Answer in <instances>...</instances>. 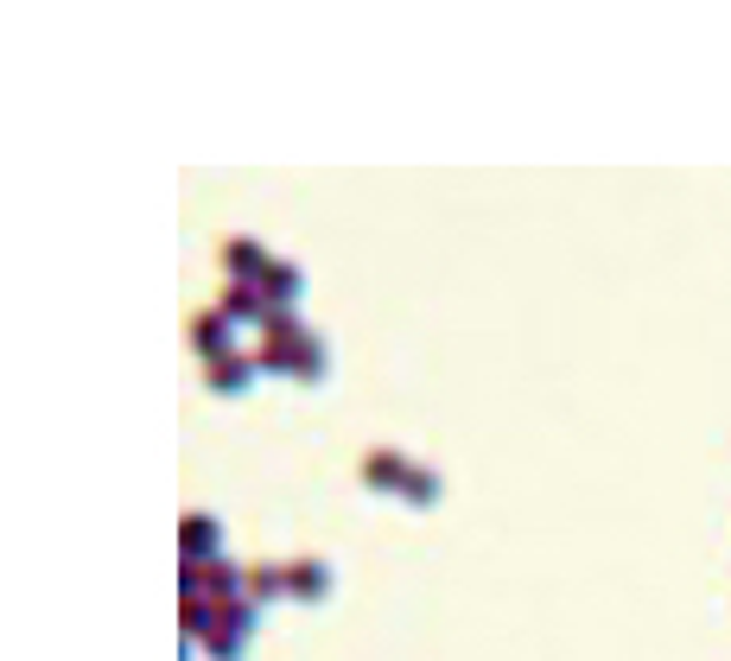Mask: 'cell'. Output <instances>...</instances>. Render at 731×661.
Segmentation results:
<instances>
[{
	"label": "cell",
	"instance_id": "9a60e30c",
	"mask_svg": "<svg viewBox=\"0 0 731 661\" xmlns=\"http://www.w3.org/2000/svg\"><path fill=\"white\" fill-rule=\"evenodd\" d=\"M293 356L300 350H286V344H254V369L261 376H293Z\"/></svg>",
	"mask_w": 731,
	"mask_h": 661
},
{
	"label": "cell",
	"instance_id": "3957f363",
	"mask_svg": "<svg viewBox=\"0 0 731 661\" xmlns=\"http://www.w3.org/2000/svg\"><path fill=\"white\" fill-rule=\"evenodd\" d=\"M178 547H185V559H191V566H203V559H223V522H217V515H203V508H191V515L178 522Z\"/></svg>",
	"mask_w": 731,
	"mask_h": 661
},
{
	"label": "cell",
	"instance_id": "5b68a950",
	"mask_svg": "<svg viewBox=\"0 0 731 661\" xmlns=\"http://www.w3.org/2000/svg\"><path fill=\"white\" fill-rule=\"evenodd\" d=\"M185 344H191V350H198L203 363H217V356H229V350H236V325H229L223 312L210 305V312H198V318L185 325Z\"/></svg>",
	"mask_w": 731,
	"mask_h": 661
},
{
	"label": "cell",
	"instance_id": "ba28073f",
	"mask_svg": "<svg viewBox=\"0 0 731 661\" xmlns=\"http://www.w3.org/2000/svg\"><path fill=\"white\" fill-rule=\"evenodd\" d=\"M217 312H223L229 325H268V300H261V286L254 280H229L223 286V300H217Z\"/></svg>",
	"mask_w": 731,
	"mask_h": 661
},
{
	"label": "cell",
	"instance_id": "5bb4252c",
	"mask_svg": "<svg viewBox=\"0 0 731 661\" xmlns=\"http://www.w3.org/2000/svg\"><path fill=\"white\" fill-rule=\"evenodd\" d=\"M305 330H312V325H300V312H268V325H261V344H286V350H300Z\"/></svg>",
	"mask_w": 731,
	"mask_h": 661
},
{
	"label": "cell",
	"instance_id": "52a82bcc",
	"mask_svg": "<svg viewBox=\"0 0 731 661\" xmlns=\"http://www.w3.org/2000/svg\"><path fill=\"white\" fill-rule=\"evenodd\" d=\"M217 261H223L229 280H261L274 254H268V242H254V235H229L223 249H217Z\"/></svg>",
	"mask_w": 731,
	"mask_h": 661
},
{
	"label": "cell",
	"instance_id": "277c9868",
	"mask_svg": "<svg viewBox=\"0 0 731 661\" xmlns=\"http://www.w3.org/2000/svg\"><path fill=\"white\" fill-rule=\"evenodd\" d=\"M254 286H261V300H268V312H293V305H300V293H305V267L300 261H268V274L254 280Z\"/></svg>",
	"mask_w": 731,
	"mask_h": 661
},
{
	"label": "cell",
	"instance_id": "9c48e42d",
	"mask_svg": "<svg viewBox=\"0 0 731 661\" xmlns=\"http://www.w3.org/2000/svg\"><path fill=\"white\" fill-rule=\"evenodd\" d=\"M280 598H293V573L286 566H249V605L261 610V605H280Z\"/></svg>",
	"mask_w": 731,
	"mask_h": 661
},
{
	"label": "cell",
	"instance_id": "30bf717a",
	"mask_svg": "<svg viewBox=\"0 0 731 661\" xmlns=\"http://www.w3.org/2000/svg\"><path fill=\"white\" fill-rule=\"evenodd\" d=\"M407 471H414V464H407L401 452H369V458H363V483H369V490H382V496H388V490L401 496Z\"/></svg>",
	"mask_w": 731,
	"mask_h": 661
},
{
	"label": "cell",
	"instance_id": "7c38bea8",
	"mask_svg": "<svg viewBox=\"0 0 731 661\" xmlns=\"http://www.w3.org/2000/svg\"><path fill=\"white\" fill-rule=\"evenodd\" d=\"M325 376H331V350H325V337H318V330H305L300 356H293V381H305V388H318Z\"/></svg>",
	"mask_w": 731,
	"mask_h": 661
},
{
	"label": "cell",
	"instance_id": "6da1fadb",
	"mask_svg": "<svg viewBox=\"0 0 731 661\" xmlns=\"http://www.w3.org/2000/svg\"><path fill=\"white\" fill-rule=\"evenodd\" d=\"M178 585L185 598H210V605H249V566L236 559H203V566H178Z\"/></svg>",
	"mask_w": 731,
	"mask_h": 661
},
{
	"label": "cell",
	"instance_id": "4fadbf2b",
	"mask_svg": "<svg viewBox=\"0 0 731 661\" xmlns=\"http://www.w3.org/2000/svg\"><path fill=\"white\" fill-rule=\"evenodd\" d=\"M401 496H407L414 508H432L439 496H446V478H439L432 464H414V471H407V483H401Z\"/></svg>",
	"mask_w": 731,
	"mask_h": 661
},
{
	"label": "cell",
	"instance_id": "7a4b0ae2",
	"mask_svg": "<svg viewBox=\"0 0 731 661\" xmlns=\"http://www.w3.org/2000/svg\"><path fill=\"white\" fill-rule=\"evenodd\" d=\"M254 623H261L254 605H217V623H210V636H203V649H210L217 661H242Z\"/></svg>",
	"mask_w": 731,
	"mask_h": 661
},
{
	"label": "cell",
	"instance_id": "8992f818",
	"mask_svg": "<svg viewBox=\"0 0 731 661\" xmlns=\"http://www.w3.org/2000/svg\"><path fill=\"white\" fill-rule=\"evenodd\" d=\"M254 376H261V369H254V356H242V350L203 363V388H210V395H249Z\"/></svg>",
	"mask_w": 731,
	"mask_h": 661
},
{
	"label": "cell",
	"instance_id": "8fae6325",
	"mask_svg": "<svg viewBox=\"0 0 731 661\" xmlns=\"http://www.w3.org/2000/svg\"><path fill=\"white\" fill-rule=\"evenodd\" d=\"M286 573H293V598H305V605H325L331 598V566L325 559H293Z\"/></svg>",
	"mask_w": 731,
	"mask_h": 661
}]
</instances>
